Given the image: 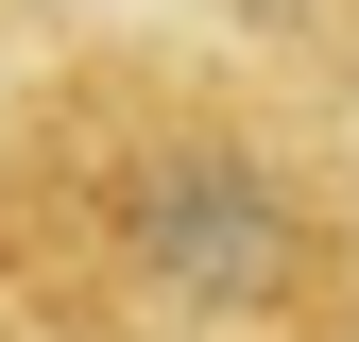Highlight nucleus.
Wrapping results in <instances>:
<instances>
[{
  "label": "nucleus",
  "instance_id": "nucleus-1",
  "mask_svg": "<svg viewBox=\"0 0 359 342\" xmlns=\"http://www.w3.org/2000/svg\"><path fill=\"white\" fill-rule=\"evenodd\" d=\"M0 342H359V103L69 0L0 69Z\"/></svg>",
  "mask_w": 359,
  "mask_h": 342
},
{
  "label": "nucleus",
  "instance_id": "nucleus-2",
  "mask_svg": "<svg viewBox=\"0 0 359 342\" xmlns=\"http://www.w3.org/2000/svg\"><path fill=\"white\" fill-rule=\"evenodd\" d=\"M52 18H69V0H0V69H18V52H34Z\"/></svg>",
  "mask_w": 359,
  "mask_h": 342
}]
</instances>
